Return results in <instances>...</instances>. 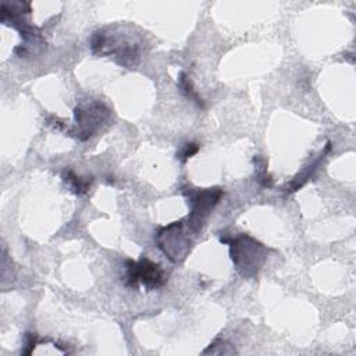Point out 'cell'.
Returning <instances> with one entry per match:
<instances>
[{"mask_svg": "<svg viewBox=\"0 0 356 356\" xmlns=\"http://www.w3.org/2000/svg\"><path fill=\"white\" fill-rule=\"evenodd\" d=\"M229 243L231 259L238 273L245 278L254 277L266 259V248L248 235L236 236Z\"/></svg>", "mask_w": 356, "mask_h": 356, "instance_id": "obj_1", "label": "cell"}, {"mask_svg": "<svg viewBox=\"0 0 356 356\" xmlns=\"http://www.w3.org/2000/svg\"><path fill=\"white\" fill-rule=\"evenodd\" d=\"M165 282V274L163 268L150 261L146 257H140V260L127 261V285L132 288H138V285H143L146 289L152 291L160 288Z\"/></svg>", "mask_w": 356, "mask_h": 356, "instance_id": "obj_2", "label": "cell"}, {"mask_svg": "<svg viewBox=\"0 0 356 356\" xmlns=\"http://www.w3.org/2000/svg\"><path fill=\"white\" fill-rule=\"evenodd\" d=\"M156 241L159 248L172 261L182 260L191 249V241L184 231V221H177L161 228L156 235Z\"/></svg>", "mask_w": 356, "mask_h": 356, "instance_id": "obj_3", "label": "cell"}, {"mask_svg": "<svg viewBox=\"0 0 356 356\" xmlns=\"http://www.w3.org/2000/svg\"><path fill=\"white\" fill-rule=\"evenodd\" d=\"M74 115L78 128L71 135L74 134L75 138L85 140L100 128V124L108 117V110L102 103H92L88 107H75Z\"/></svg>", "mask_w": 356, "mask_h": 356, "instance_id": "obj_4", "label": "cell"}, {"mask_svg": "<svg viewBox=\"0 0 356 356\" xmlns=\"http://www.w3.org/2000/svg\"><path fill=\"white\" fill-rule=\"evenodd\" d=\"M221 193L222 192L218 188H213V189L199 191L191 196L192 211L188 216V228L191 231L197 232L200 229L204 218L221 197Z\"/></svg>", "mask_w": 356, "mask_h": 356, "instance_id": "obj_5", "label": "cell"}, {"mask_svg": "<svg viewBox=\"0 0 356 356\" xmlns=\"http://www.w3.org/2000/svg\"><path fill=\"white\" fill-rule=\"evenodd\" d=\"M63 177H64V181H65L67 184H70L71 189H72L76 195L86 193L88 189L90 188L92 178H81V177L75 175V174L71 172V171H67Z\"/></svg>", "mask_w": 356, "mask_h": 356, "instance_id": "obj_6", "label": "cell"}, {"mask_svg": "<svg viewBox=\"0 0 356 356\" xmlns=\"http://www.w3.org/2000/svg\"><path fill=\"white\" fill-rule=\"evenodd\" d=\"M236 350L227 342L221 339H216L207 349L203 350V353H216V355H228V353H235Z\"/></svg>", "mask_w": 356, "mask_h": 356, "instance_id": "obj_7", "label": "cell"}, {"mask_svg": "<svg viewBox=\"0 0 356 356\" xmlns=\"http://www.w3.org/2000/svg\"><path fill=\"white\" fill-rule=\"evenodd\" d=\"M179 88L182 89V92H184L189 99H193V102H196L199 106H203L202 100L199 99V96L196 95V92H195L193 88H192L191 81L186 78V75H185L184 72H181V75H179Z\"/></svg>", "mask_w": 356, "mask_h": 356, "instance_id": "obj_8", "label": "cell"}, {"mask_svg": "<svg viewBox=\"0 0 356 356\" xmlns=\"http://www.w3.org/2000/svg\"><path fill=\"white\" fill-rule=\"evenodd\" d=\"M197 150H199V146H197L196 143H193V142H189V143H185V145H184L182 150L177 154V157L181 159L182 161H185L186 159L192 157Z\"/></svg>", "mask_w": 356, "mask_h": 356, "instance_id": "obj_9", "label": "cell"}]
</instances>
